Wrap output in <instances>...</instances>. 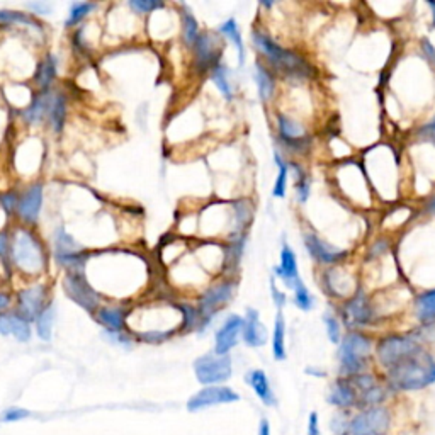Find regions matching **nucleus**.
Masks as SVG:
<instances>
[{"mask_svg":"<svg viewBox=\"0 0 435 435\" xmlns=\"http://www.w3.org/2000/svg\"><path fill=\"white\" fill-rule=\"evenodd\" d=\"M388 381L393 390L417 391L435 382V359L424 349L408 355L388 371Z\"/></svg>","mask_w":435,"mask_h":435,"instance_id":"nucleus-1","label":"nucleus"},{"mask_svg":"<svg viewBox=\"0 0 435 435\" xmlns=\"http://www.w3.org/2000/svg\"><path fill=\"white\" fill-rule=\"evenodd\" d=\"M252 38H254L255 46L262 51V55L271 62V65H274V67L277 68V70L286 73L288 77H296V78H303L310 75L311 67L304 62L299 55H296L293 51L279 46L276 41H272L271 38L265 36V34L259 31H254Z\"/></svg>","mask_w":435,"mask_h":435,"instance_id":"nucleus-2","label":"nucleus"},{"mask_svg":"<svg viewBox=\"0 0 435 435\" xmlns=\"http://www.w3.org/2000/svg\"><path fill=\"white\" fill-rule=\"evenodd\" d=\"M11 260L26 274H36L45 267V252L36 235L29 230H16L11 242Z\"/></svg>","mask_w":435,"mask_h":435,"instance_id":"nucleus-3","label":"nucleus"},{"mask_svg":"<svg viewBox=\"0 0 435 435\" xmlns=\"http://www.w3.org/2000/svg\"><path fill=\"white\" fill-rule=\"evenodd\" d=\"M371 350V342L362 333L350 332L343 338L338 349V359H340L342 371L349 376H358L364 371L365 359Z\"/></svg>","mask_w":435,"mask_h":435,"instance_id":"nucleus-4","label":"nucleus"},{"mask_svg":"<svg viewBox=\"0 0 435 435\" xmlns=\"http://www.w3.org/2000/svg\"><path fill=\"white\" fill-rule=\"evenodd\" d=\"M232 359L230 355L206 354L195 359L194 372L198 381L204 386H221V382L232 377Z\"/></svg>","mask_w":435,"mask_h":435,"instance_id":"nucleus-5","label":"nucleus"},{"mask_svg":"<svg viewBox=\"0 0 435 435\" xmlns=\"http://www.w3.org/2000/svg\"><path fill=\"white\" fill-rule=\"evenodd\" d=\"M391 427V415L385 407L365 408L350 420L349 435H386Z\"/></svg>","mask_w":435,"mask_h":435,"instance_id":"nucleus-6","label":"nucleus"},{"mask_svg":"<svg viewBox=\"0 0 435 435\" xmlns=\"http://www.w3.org/2000/svg\"><path fill=\"white\" fill-rule=\"evenodd\" d=\"M235 293V282L226 281L220 282V284L213 286L203 294L201 303H199V315H201V321H199V330H206L208 325L211 323L215 315L221 306L226 303L232 301Z\"/></svg>","mask_w":435,"mask_h":435,"instance_id":"nucleus-7","label":"nucleus"},{"mask_svg":"<svg viewBox=\"0 0 435 435\" xmlns=\"http://www.w3.org/2000/svg\"><path fill=\"white\" fill-rule=\"evenodd\" d=\"M420 349L421 347L415 340H413V338L388 337V338H385V340L380 342L376 352H377V359H380V362L390 371L391 367H394V365L402 362L403 359H407L408 355L415 354V352Z\"/></svg>","mask_w":435,"mask_h":435,"instance_id":"nucleus-8","label":"nucleus"},{"mask_svg":"<svg viewBox=\"0 0 435 435\" xmlns=\"http://www.w3.org/2000/svg\"><path fill=\"white\" fill-rule=\"evenodd\" d=\"M63 288L73 303L89 313L95 311L99 304V294L85 279L84 272H68L63 279Z\"/></svg>","mask_w":435,"mask_h":435,"instance_id":"nucleus-9","label":"nucleus"},{"mask_svg":"<svg viewBox=\"0 0 435 435\" xmlns=\"http://www.w3.org/2000/svg\"><path fill=\"white\" fill-rule=\"evenodd\" d=\"M194 55H195V70L199 73H208V72L211 73L216 67H220V58H221L220 39L210 31L199 33V36L194 43Z\"/></svg>","mask_w":435,"mask_h":435,"instance_id":"nucleus-10","label":"nucleus"},{"mask_svg":"<svg viewBox=\"0 0 435 435\" xmlns=\"http://www.w3.org/2000/svg\"><path fill=\"white\" fill-rule=\"evenodd\" d=\"M240 399L238 393H235L228 386H206L201 391L193 394L187 402V410L190 413L206 410L210 407H216V404H226L235 403Z\"/></svg>","mask_w":435,"mask_h":435,"instance_id":"nucleus-11","label":"nucleus"},{"mask_svg":"<svg viewBox=\"0 0 435 435\" xmlns=\"http://www.w3.org/2000/svg\"><path fill=\"white\" fill-rule=\"evenodd\" d=\"M45 298V286H33V288L19 291V294H17V304H19L21 316L28 321L38 320L39 315H41L43 310L46 308Z\"/></svg>","mask_w":435,"mask_h":435,"instance_id":"nucleus-12","label":"nucleus"},{"mask_svg":"<svg viewBox=\"0 0 435 435\" xmlns=\"http://www.w3.org/2000/svg\"><path fill=\"white\" fill-rule=\"evenodd\" d=\"M243 323H245V320L238 315H232L226 318L223 326L216 332L215 352L218 355H228V352L237 345L238 337L243 333Z\"/></svg>","mask_w":435,"mask_h":435,"instance_id":"nucleus-13","label":"nucleus"},{"mask_svg":"<svg viewBox=\"0 0 435 435\" xmlns=\"http://www.w3.org/2000/svg\"><path fill=\"white\" fill-rule=\"evenodd\" d=\"M41 206H43V186L34 184L29 187V189L23 194V198L19 199L17 211H19V216L23 218V221H26V223H34V221L38 220Z\"/></svg>","mask_w":435,"mask_h":435,"instance_id":"nucleus-14","label":"nucleus"},{"mask_svg":"<svg viewBox=\"0 0 435 435\" xmlns=\"http://www.w3.org/2000/svg\"><path fill=\"white\" fill-rule=\"evenodd\" d=\"M304 245H306V249L313 259L321 264H335L345 257V252L332 249V247L326 245V243L321 242L315 235H306V237H304Z\"/></svg>","mask_w":435,"mask_h":435,"instance_id":"nucleus-15","label":"nucleus"},{"mask_svg":"<svg viewBox=\"0 0 435 435\" xmlns=\"http://www.w3.org/2000/svg\"><path fill=\"white\" fill-rule=\"evenodd\" d=\"M0 333L14 335L19 342H28L31 338V326L29 321L14 313H2L0 315Z\"/></svg>","mask_w":435,"mask_h":435,"instance_id":"nucleus-16","label":"nucleus"},{"mask_svg":"<svg viewBox=\"0 0 435 435\" xmlns=\"http://www.w3.org/2000/svg\"><path fill=\"white\" fill-rule=\"evenodd\" d=\"M243 340L250 347H262L267 342V328L259 318L255 310L247 311L245 323H243Z\"/></svg>","mask_w":435,"mask_h":435,"instance_id":"nucleus-17","label":"nucleus"},{"mask_svg":"<svg viewBox=\"0 0 435 435\" xmlns=\"http://www.w3.org/2000/svg\"><path fill=\"white\" fill-rule=\"evenodd\" d=\"M328 403L338 408H350L359 403V393L352 381L340 380L332 386L328 394Z\"/></svg>","mask_w":435,"mask_h":435,"instance_id":"nucleus-18","label":"nucleus"},{"mask_svg":"<svg viewBox=\"0 0 435 435\" xmlns=\"http://www.w3.org/2000/svg\"><path fill=\"white\" fill-rule=\"evenodd\" d=\"M345 320L349 325H367L371 321V308L367 304V298L362 291H359L358 296H355L352 301L345 306Z\"/></svg>","mask_w":435,"mask_h":435,"instance_id":"nucleus-19","label":"nucleus"},{"mask_svg":"<svg viewBox=\"0 0 435 435\" xmlns=\"http://www.w3.org/2000/svg\"><path fill=\"white\" fill-rule=\"evenodd\" d=\"M247 382L252 386V390L255 391V394L264 404H267V407H274V404H276V394H274L271 382H269L264 371H260V369L250 371L247 374Z\"/></svg>","mask_w":435,"mask_h":435,"instance_id":"nucleus-20","label":"nucleus"},{"mask_svg":"<svg viewBox=\"0 0 435 435\" xmlns=\"http://www.w3.org/2000/svg\"><path fill=\"white\" fill-rule=\"evenodd\" d=\"M276 274L281 277L289 288H293L294 282L299 279L298 276V264H296V255L294 252L289 249L288 245H282L281 250V265L276 269Z\"/></svg>","mask_w":435,"mask_h":435,"instance_id":"nucleus-21","label":"nucleus"},{"mask_svg":"<svg viewBox=\"0 0 435 435\" xmlns=\"http://www.w3.org/2000/svg\"><path fill=\"white\" fill-rule=\"evenodd\" d=\"M51 99H53V95H51L50 92H43V94H39L38 97H34L31 106H29L28 109H24V112H23L24 119L28 121V123H38V121H41L43 117L48 114V111H50Z\"/></svg>","mask_w":435,"mask_h":435,"instance_id":"nucleus-22","label":"nucleus"},{"mask_svg":"<svg viewBox=\"0 0 435 435\" xmlns=\"http://www.w3.org/2000/svg\"><path fill=\"white\" fill-rule=\"evenodd\" d=\"M277 124H279V134L282 143H289L296 140H303L308 134L304 133V128L299 123L291 119V117L281 114L277 117Z\"/></svg>","mask_w":435,"mask_h":435,"instance_id":"nucleus-23","label":"nucleus"},{"mask_svg":"<svg viewBox=\"0 0 435 435\" xmlns=\"http://www.w3.org/2000/svg\"><path fill=\"white\" fill-rule=\"evenodd\" d=\"M97 321L106 326L109 332H121L124 326V311L121 308H101Z\"/></svg>","mask_w":435,"mask_h":435,"instance_id":"nucleus-24","label":"nucleus"},{"mask_svg":"<svg viewBox=\"0 0 435 435\" xmlns=\"http://www.w3.org/2000/svg\"><path fill=\"white\" fill-rule=\"evenodd\" d=\"M55 306L53 304H50V306H46L45 310H43L41 315H39V318L36 320V332L39 335V338L45 342L51 340V333H53V325H55Z\"/></svg>","mask_w":435,"mask_h":435,"instance_id":"nucleus-25","label":"nucleus"},{"mask_svg":"<svg viewBox=\"0 0 435 435\" xmlns=\"http://www.w3.org/2000/svg\"><path fill=\"white\" fill-rule=\"evenodd\" d=\"M65 114H67V101H65V95L56 94L53 95V99H51L50 111H48V116H50L51 126L55 128V131H60V129L63 128Z\"/></svg>","mask_w":435,"mask_h":435,"instance_id":"nucleus-26","label":"nucleus"},{"mask_svg":"<svg viewBox=\"0 0 435 435\" xmlns=\"http://www.w3.org/2000/svg\"><path fill=\"white\" fill-rule=\"evenodd\" d=\"M272 352H274V358H276L277 360L286 359V325H284V320H282L281 313L277 315L276 326H274Z\"/></svg>","mask_w":435,"mask_h":435,"instance_id":"nucleus-27","label":"nucleus"},{"mask_svg":"<svg viewBox=\"0 0 435 435\" xmlns=\"http://www.w3.org/2000/svg\"><path fill=\"white\" fill-rule=\"evenodd\" d=\"M220 33L228 39H232L233 45L237 46V50H238V62H240V65H243V62H245V48H243L242 34L240 31H238L237 21L235 19L226 21V23L220 26Z\"/></svg>","mask_w":435,"mask_h":435,"instance_id":"nucleus-28","label":"nucleus"},{"mask_svg":"<svg viewBox=\"0 0 435 435\" xmlns=\"http://www.w3.org/2000/svg\"><path fill=\"white\" fill-rule=\"evenodd\" d=\"M56 77V58L55 56L48 55L45 60H43L41 63L38 65V70H36V84L39 87H46L53 82V78Z\"/></svg>","mask_w":435,"mask_h":435,"instance_id":"nucleus-29","label":"nucleus"},{"mask_svg":"<svg viewBox=\"0 0 435 435\" xmlns=\"http://www.w3.org/2000/svg\"><path fill=\"white\" fill-rule=\"evenodd\" d=\"M255 78H257V87H259L260 97H262L264 101L271 99L272 94H274V78H272L271 73L265 70L262 65L257 63Z\"/></svg>","mask_w":435,"mask_h":435,"instance_id":"nucleus-30","label":"nucleus"},{"mask_svg":"<svg viewBox=\"0 0 435 435\" xmlns=\"http://www.w3.org/2000/svg\"><path fill=\"white\" fill-rule=\"evenodd\" d=\"M417 313L421 321H429L435 318V289L421 294L417 299Z\"/></svg>","mask_w":435,"mask_h":435,"instance_id":"nucleus-31","label":"nucleus"},{"mask_svg":"<svg viewBox=\"0 0 435 435\" xmlns=\"http://www.w3.org/2000/svg\"><path fill=\"white\" fill-rule=\"evenodd\" d=\"M55 250H56V257H62V255H70V254H77V252H82L77 247V243L73 238L68 235L65 230H58V233H56V240H55Z\"/></svg>","mask_w":435,"mask_h":435,"instance_id":"nucleus-32","label":"nucleus"},{"mask_svg":"<svg viewBox=\"0 0 435 435\" xmlns=\"http://www.w3.org/2000/svg\"><path fill=\"white\" fill-rule=\"evenodd\" d=\"M293 289H294L296 306H298L299 310H303V311H310L313 308V304H315V301H313V296L310 294V291L306 289V286L303 284V281L301 279L296 281Z\"/></svg>","mask_w":435,"mask_h":435,"instance_id":"nucleus-33","label":"nucleus"},{"mask_svg":"<svg viewBox=\"0 0 435 435\" xmlns=\"http://www.w3.org/2000/svg\"><path fill=\"white\" fill-rule=\"evenodd\" d=\"M182 21H184V28H182V31H184V39H186V45L193 46L195 43V39L199 36V24L198 21H195V17L193 16V12L190 11H184V14H182Z\"/></svg>","mask_w":435,"mask_h":435,"instance_id":"nucleus-34","label":"nucleus"},{"mask_svg":"<svg viewBox=\"0 0 435 435\" xmlns=\"http://www.w3.org/2000/svg\"><path fill=\"white\" fill-rule=\"evenodd\" d=\"M276 162L279 167V176H277L276 186H274V195L276 198H284L286 195V186H288V165L281 159V155L276 154Z\"/></svg>","mask_w":435,"mask_h":435,"instance_id":"nucleus-35","label":"nucleus"},{"mask_svg":"<svg viewBox=\"0 0 435 435\" xmlns=\"http://www.w3.org/2000/svg\"><path fill=\"white\" fill-rule=\"evenodd\" d=\"M211 78L218 89H220V92L223 94L226 99H232V87H230L228 77H226V67H223V65L216 67L215 70L211 72Z\"/></svg>","mask_w":435,"mask_h":435,"instance_id":"nucleus-36","label":"nucleus"},{"mask_svg":"<svg viewBox=\"0 0 435 435\" xmlns=\"http://www.w3.org/2000/svg\"><path fill=\"white\" fill-rule=\"evenodd\" d=\"M95 9V4H89V2H75L70 9V16H68L67 26H75L80 23L84 17L89 14V12H92Z\"/></svg>","mask_w":435,"mask_h":435,"instance_id":"nucleus-37","label":"nucleus"},{"mask_svg":"<svg viewBox=\"0 0 435 435\" xmlns=\"http://www.w3.org/2000/svg\"><path fill=\"white\" fill-rule=\"evenodd\" d=\"M0 23L2 24L19 23V24H26V26H38V23L33 19V17H29L28 14H23V12H16V11H0Z\"/></svg>","mask_w":435,"mask_h":435,"instance_id":"nucleus-38","label":"nucleus"},{"mask_svg":"<svg viewBox=\"0 0 435 435\" xmlns=\"http://www.w3.org/2000/svg\"><path fill=\"white\" fill-rule=\"evenodd\" d=\"M294 171L298 172V181H296V193H298V199L301 203H306L308 195H310V181L304 176L301 168H298V165H294Z\"/></svg>","mask_w":435,"mask_h":435,"instance_id":"nucleus-39","label":"nucleus"},{"mask_svg":"<svg viewBox=\"0 0 435 435\" xmlns=\"http://www.w3.org/2000/svg\"><path fill=\"white\" fill-rule=\"evenodd\" d=\"M179 310L182 311V315H184L186 330H190V328H194V326L199 325V321H201V315H199V311L195 310V308L189 306V304H179Z\"/></svg>","mask_w":435,"mask_h":435,"instance_id":"nucleus-40","label":"nucleus"},{"mask_svg":"<svg viewBox=\"0 0 435 435\" xmlns=\"http://www.w3.org/2000/svg\"><path fill=\"white\" fill-rule=\"evenodd\" d=\"M31 415V412L26 410V408H19V407H12L7 408L6 412L0 415V420L6 421V424H12V421H19L28 419V417Z\"/></svg>","mask_w":435,"mask_h":435,"instance_id":"nucleus-41","label":"nucleus"},{"mask_svg":"<svg viewBox=\"0 0 435 435\" xmlns=\"http://www.w3.org/2000/svg\"><path fill=\"white\" fill-rule=\"evenodd\" d=\"M325 325H326V333H328L330 340L333 343L340 342V326H338V321L333 318V316H325Z\"/></svg>","mask_w":435,"mask_h":435,"instance_id":"nucleus-42","label":"nucleus"},{"mask_svg":"<svg viewBox=\"0 0 435 435\" xmlns=\"http://www.w3.org/2000/svg\"><path fill=\"white\" fill-rule=\"evenodd\" d=\"M129 6H131L134 11H138V12H151V11H156V9L163 7V4L155 2V0H131Z\"/></svg>","mask_w":435,"mask_h":435,"instance_id":"nucleus-43","label":"nucleus"},{"mask_svg":"<svg viewBox=\"0 0 435 435\" xmlns=\"http://www.w3.org/2000/svg\"><path fill=\"white\" fill-rule=\"evenodd\" d=\"M349 427H350V421H347V419L343 415H337L333 417L332 420V430L337 435H345L349 434Z\"/></svg>","mask_w":435,"mask_h":435,"instance_id":"nucleus-44","label":"nucleus"},{"mask_svg":"<svg viewBox=\"0 0 435 435\" xmlns=\"http://www.w3.org/2000/svg\"><path fill=\"white\" fill-rule=\"evenodd\" d=\"M0 204H2L4 210L11 215V213L14 211V208H17V204H19V199H17V195L14 193H7L0 195Z\"/></svg>","mask_w":435,"mask_h":435,"instance_id":"nucleus-45","label":"nucleus"},{"mask_svg":"<svg viewBox=\"0 0 435 435\" xmlns=\"http://www.w3.org/2000/svg\"><path fill=\"white\" fill-rule=\"evenodd\" d=\"M9 257H11V238L7 232H4L0 233V259L9 260Z\"/></svg>","mask_w":435,"mask_h":435,"instance_id":"nucleus-46","label":"nucleus"},{"mask_svg":"<svg viewBox=\"0 0 435 435\" xmlns=\"http://www.w3.org/2000/svg\"><path fill=\"white\" fill-rule=\"evenodd\" d=\"M420 138L421 140H427V141H435V117L427 126H424V128L420 129Z\"/></svg>","mask_w":435,"mask_h":435,"instance_id":"nucleus-47","label":"nucleus"},{"mask_svg":"<svg viewBox=\"0 0 435 435\" xmlns=\"http://www.w3.org/2000/svg\"><path fill=\"white\" fill-rule=\"evenodd\" d=\"M308 435H320V421L316 412H311L308 419Z\"/></svg>","mask_w":435,"mask_h":435,"instance_id":"nucleus-48","label":"nucleus"},{"mask_svg":"<svg viewBox=\"0 0 435 435\" xmlns=\"http://www.w3.org/2000/svg\"><path fill=\"white\" fill-rule=\"evenodd\" d=\"M421 48H424V51L427 53V58L435 65V48L430 45L429 39H424V41H421Z\"/></svg>","mask_w":435,"mask_h":435,"instance_id":"nucleus-49","label":"nucleus"},{"mask_svg":"<svg viewBox=\"0 0 435 435\" xmlns=\"http://www.w3.org/2000/svg\"><path fill=\"white\" fill-rule=\"evenodd\" d=\"M272 294H274V299H276V304H277V306H282V304L286 303L284 294H282L281 291H277L276 284H274V281H272Z\"/></svg>","mask_w":435,"mask_h":435,"instance_id":"nucleus-50","label":"nucleus"},{"mask_svg":"<svg viewBox=\"0 0 435 435\" xmlns=\"http://www.w3.org/2000/svg\"><path fill=\"white\" fill-rule=\"evenodd\" d=\"M9 303H11V298H9V294L6 293H0V311H4L9 306Z\"/></svg>","mask_w":435,"mask_h":435,"instance_id":"nucleus-51","label":"nucleus"},{"mask_svg":"<svg viewBox=\"0 0 435 435\" xmlns=\"http://www.w3.org/2000/svg\"><path fill=\"white\" fill-rule=\"evenodd\" d=\"M259 435H271V429H269V421L262 420L259 427Z\"/></svg>","mask_w":435,"mask_h":435,"instance_id":"nucleus-52","label":"nucleus"},{"mask_svg":"<svg viewBox=\"0 0 435 435\" xmlns=\"http://www.w3.org/2000/svg\"><path fill=\"white\" fill-rule=\"evenodd\" d=\"M29 7H31L33 11H38L39 14H45V12H43V9H46V11H50V7H48L46 4H29Z\"/></svg>","mask_w":435,"mask_h":435,"instance_id":"nucleus-53","label":"nucleus"},{"mask_svg":"<svg viewBox=\"0 0 435 435\" xmlns=\"http://www.w3.org/2000/svg\"><path fill=\"white\" fill-rule=\"evenodd\" d=\"M429 7L432 9V16H434V28H435V2H434V0H429Z\"/></svg>","mask_w":435,"mask_h":435,"instance_id":"nucleus-54","label":"nucleus"},{"mask_svg":"<svg viewBox=\"0 0 435 435\" xmlns=\"http://www.w3.org/2000/svg\"><path fill=\"white\" fill-rule=\"evenodd\" d=\"M429 210L432 211V213H435V199H432V201H430V204H429Z\"/></svg>","mask_w":435,"mask_h":435,"instance_id":"nucleus-55","label":"nucleus"}]
</instances>
